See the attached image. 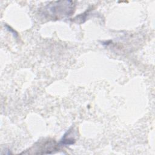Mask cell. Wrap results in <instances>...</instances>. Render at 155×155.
Returning a JSON list of instances; mask_svg holds the SVG:
<instances>
[{
	"label": "cell",
	"mask_w": 155,
	"mask_h": 155,
	"mask_svg": "<svg viewBox=\"0 0 155 155\" xmlns=\"http://www.w3.org/2000/svg\"><path fill=\"white\" fill-rule=\"evenodd\" d=\"M74 9V4L73 1H61L52 2L44 8V14L53 18L59 19L71 15Z\"/></svg>",
	"instance_id": "1"
}]
</instances>
